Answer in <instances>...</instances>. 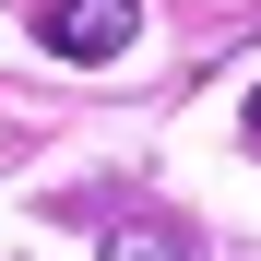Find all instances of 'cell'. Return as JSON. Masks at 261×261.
<instances>
[{
    "label": "cell",
    "instance_id": "cell-1",
    "mask_svg": "<svg viewBox=\"0 0 261 261\" xmlns=\"http://www.w3.org/2000/svg\"><path fill=\"white\" fill-rule=\"evenodd\" d=\"M36 36H48L71 71H107L119 48H143V0H48V12H36Z\"/></svg>",
    "mask_w": 261,
    "mask_h": 261
},
{
    "label": "cell",
    "instance_id": "cell-3",
    "mask_svg": "<svg viewBox=\"0 0 261 261\" xmlns=\"http://www.w3.org/2000/svg\"><path fill=\"white\" fill-rule=\"evenodd\" d=\"M249 143H261V95H249Z\"/></svg>",
    "mask_w": 261,
    "mask_h": 261
},
{
    "label": "cell",
    "instance_id": "cell-2",
    "mask_svg": "<svg viewBox=\"0 0 261 261\" xmlns=\"http://www.w3.org/2000/svg\"><path fill=\"white\" fill-rule=\"evenodd\" d=\"M107 261H202V238H190V226H154V214H130V226L107 238Z\"/></svg>",
    "mask_w": 261,
    "mask_h": 261
}]
</instances>
